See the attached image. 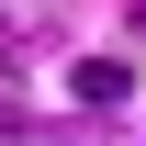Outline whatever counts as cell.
Segmentation results:
<instances>
[{
  "label": "cell",
  "mask_w": 146,
  "mask_h": 146,
  "mask_svg": "<svg viewBox=\"0 0 146 146\" xmlns=\"http://www.w3.org/2000/svg\"><path fill=\"white\" fill-rule=\"evenodd\" d=\"M135 34H146V0H135Z\"/></svg>",
  "instance_id": "7a4b0ae2"
},
{
  "label": "cell",
  "mask_w": 146,
  "mask_h": 146,
  "mask_svg": "<svg viewBox=\"0 0 146 146\" xmlns=\"http://www.w3.org/2000/svg\"><path fill=\"white\" fill-rule=\"evenodd\" d=\"M68 101L79 112H124L135 101V68H124V56H79V68H68Z\"/></svg>",
  "instance_id": "6da1fadb"
}]
</instances>
